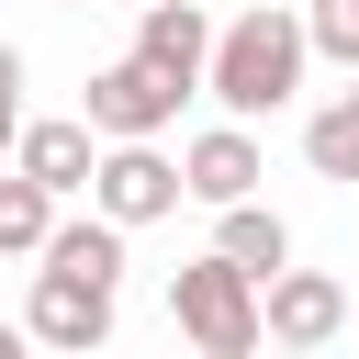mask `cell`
Returning a JSON list of instances; mask_svg holds the SVG:
<instances>
[{
	"label": "cell",
	"instance_id": "6da1fadb",
	"mask_svg": "<svg viewBox=\"0 0 359 359\" xmlns=\"http://www.w3.org/2000/svg\"><path fill=\"white\" fill-rule=\"evenodd\" d=\"M303 56H314L303 11H292V0H258L247 22H224V34H213V67H202V90H213L236 123H258V112H280V101L303 90Z\"/></svg>",
	"mask_w": 359,
	"mask_h": 359
},
{
	"label": "cell",
	"instance_id": "7a4b0ae2",
	"mask_svg": "<svg viewBox=\"0 0 359 359\" xmlns=\"http://www.w3.org/2000/svg\"><path fill=\"white\" fill-rule=\"evenodd\" d=\"M168 314H180V337L202 348V359H247L269 325H258V269H236V258H191V269H168Z\"/></svg>",
	"mask_w": 359,
	"mask_h": 359
},
{
	"label": "cell",
	"instance_id": "3957f363",
	"mask_svg": "<svg viewBox=\"0 0 359 359\" xmlns=\"http://www.w3.org/2000/svg\"><path fill=\"white\" fill-rule=\"evenodd\" d=\"M180 168L157 157V135H112L101 146V168H90V202L112 213V224H157V213H180Z\"/></svg>",
	"mask_w": 359,
	"mask_h": 359
},
{
	"label": "cell",
	"instance_id": "277c9868",
	"mask_svg": "<svg viewBox=\"0 0 359 359\" xmlns=\"http://www.w3.org/2000/svg\"><path fill=\"white\" fill-rule=\"evenodd\" d=\"M22 337H34V348H101V337H112V280H90V269H34Z\"/></svg>",
	"mask_w": 359,
	"mask_h": 359
},
{
	"label": "cell",
	"instance_id": "5b68a950",
	"mask_svg": "<svg viewBox=\"0 0 359 359\" xmlns=\"http://www.w3.org/2000/svg\"><path fill=\"white\" fill-rule=\"evenodd\" d=\"M180 101H191V90H180L168 67H146V56H112V67L90 79V123H101V146H112V135H157Z\"/></svg>",
	"mask_w": 359,
	"mask_h": 359
},
{
	"label": "cell",
	"instance_id": "8992f818",
	"mask_svg": "<svg viewBox=\"0 0 359 359\" xmlns=\"http://www.w3.org/2000/svg\"><path fill=\"white\" fill-rule=\"evenodd\" d=\"M258 325H269L280 348H325V337L348 325V292H337L325 269H269V303H258Z\"/></svg>",
	"mask_w": 359,
	"mask_h": 359
},
{
	"label": "cell",
	"instance_id": "52a82bcc",
	"mask_svg": "<svg viewBox=\"0 0 359 359\" xmlns=\"http://www.w3.org/2000/svg\"><path fill=\"white\" fill-rule=\"evenodd\" d=\"M180 180H191V202H213V213H224V202H247L269 168H258V135H247V123H213V135H191V146H180Z\"/></svg>",
	"mask_w": 359,
	"mask_h": 359
},
{
	"label": "cell",
	"instance_id": "ba28073f",
	"mask_svg": "<svg viewBox=\"0 0 359 359\" xmlns=\"http://www.w3.org/2000/svg\"><path fill=\"white\" fill-rule=\"evenodd\" d=\"M135 56H146V67H168L180 90H202V67H213V22H202V0H146Z\"/></svg>",
	"mask_w": 359,
	"mask_h": 359
},
{
	"label": "cell",
	"instance_id": "9c48e42d",
	"mask_svg": "<svg viewBox=\"0 0 359 359\" xmlns=\"http://www.w3.org/2000/svg\"><path fill=\"white\" fill-rule=\"evenodd\" d=\"M11 168H34V180L67 202V191H90V168H101V123H90V112H79V123H22V135H11Z\"/></svg>",
	"mask_w": 359,
	"mask_h": 359
},
{
	"label": "cell",
	"instance_id": "30bf717a",
	"mask_svg": "<svg viewBox=\"0 0 359 359\" xmlns=\"http://www.w3.org/2000/svg\"><path fill=\"white\" fill-rule=\"evenodd\" d=\"M213 258H236V269H258V280H269V269H292V224H280V213L247 191V202H224V224H213Z\"/></svg>",
	"mask_w": 359,
	"mask_h": 359
},
{
	"label": "cell",
	"instance_id": "8fae6325",
	"mask_svg": "<svg viewBox=\"0 0 359 359\" xmlns=\"http://www.w3.org/2000/svg\"><path fill=\"white\" fill-rule=\"evenodd\" d=\"M45 236H56V191L34 168H0V258H45Z\"/></svg>",
	"mask_w": 359,
	"mask_h": 359
},
{
	"label": "cell",
	"instance_id": "7c38bea8",
	"mask_svg": "<svg viewBox=\"0 0 359 359\" xmlns=\"http://www.w3.org/2000/svg\"><path fill=\"white\" fill-rule=\"evenodd\" d=\"M45 269H90V280H123V224L90 202V224H56V236H45Z\"/></svg>",
	"mask_w": 359,
	"mask_h": 359
},
{
	"label": "cell",
	"instance_id": "4fadbf2b",
	"mask_svg": "<svg viewBox=\"0 0 359 359\" xmlns=\"http://www.w3.org/2000/svg\"><path fill=\"white\" fill-rule=\"evenodd\" d=\"M303 157H314V180H359V90L303 123Z\"/></svg>",
	"mask_w": 359,
	"mask_h": 359
},
{
	"label": "cell",
	"instance_id": "5bb4252c",
	"mask_svg": "<svg viewBox=\"0 0 359 359\" xmlns=\"http://www.w3.org/2000/svg\"><path fill=\"white\" fill-rule=\"evenodd\" d=\"M303 34H314V56L359 67V0H303Z\"/></svg>",
	"mask_w": 359,
	"mask_h": 359
},
{
	"label": "cell",
	"instance_id": "9a60e30c",
	"mask_svg": "<svg viewBox=\"0 0 359 359\" xmlns=\"http://www.w3.org/2000/svg\"><path fill=\"white\" fill-rule=\"evenodd\" d=\"M11 135H22V56L0 45V157H11Z\"/></svg>",
	"mask_w": 359,
	"mask_h": 359
},
{
	"label": "cell",
	"instance_id": "2e32d148",
	"mask_svg": "<svg viewBox=\"0 0 359 359\" xmlns=\"http://www.w3.org/2000/svg\"><path fill=\"white\" fill-rule=\"evenodd\" d=\"M11 348H22V325H0V359H11Z\"/></svg>",
	"mask_w": 359,
	"mask_h": 359
},
{
	"label": "cell",
	"instance_id": "e0dca14e",
	"mask_svg": "<svg viewBox=\"0 0 359 359\" xmlns=\"http://www.w3.org/2000/svg\"><path fill=\"white\" fill-rule=\"evenodd\" d=\"M292 11H303V0H292Z\"/></svg>",
	"mask_w": 359,
	"mask_h": 359
}]
</instances>
